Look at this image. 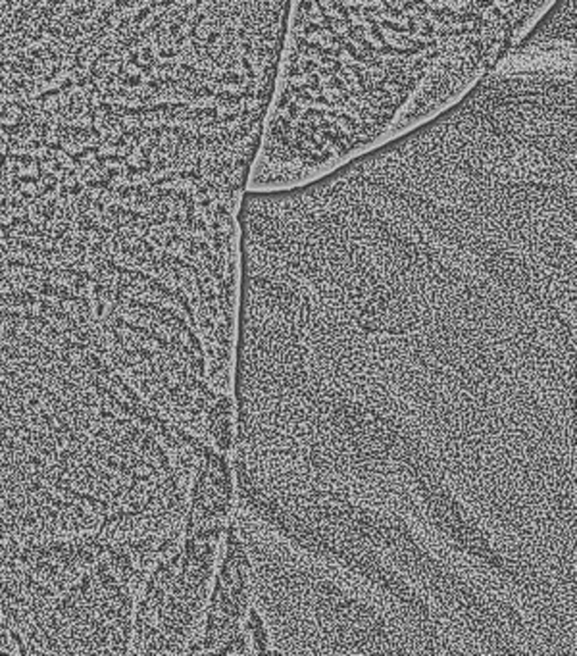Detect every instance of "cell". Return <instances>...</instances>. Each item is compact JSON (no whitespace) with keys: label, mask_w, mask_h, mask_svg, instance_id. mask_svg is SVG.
Segmentation results:
<instances>
[{"label":"cell","mask_w":577,"mask_h":656,"mask_svg":"<svg viewBox=\"0 0 577 656\" xmlns=\"http://www.w3.org/2000/svg\"><path fill=\"white\" fill-rule=\"evenodd\" d=\"M0 129L6 133V135H20L21 131H23V124L21 122H18V124H14V125H8V124H0Z\"/></svg>","instance_id":"cell-2"},{"label":"cell","mask_w":577,"mask_h":656,"mask_svg":"<svg viewBox=\"0 0 577 656\" xmlns=\"http://www.w3.org/2000/svg\"><path fill=\"white\" fill-rule=\"evenodd\" d=\"M31 56L35 58V60H39V62H46V58L42 56V52H41V50H37V48H33V50H31Z\"/></svg>","instance_id":"cell-5"},{"label":"cell","mask_w":577,"mask_h":656,"mask_svg":"<svg viewBox=\"0 0 577 656\" xmlns=\"http://www.w3.org/2000/svg\"><path fill=\"white\" fill-rule=\"evenodd\" d=\"M558 0H290L277 89L337 131L394 139L483 81Z\"/></svg>","instance_id":"cell-1"},{"label":"cell","mask_w":577,"mask_h":656,"mask_svg":"<svg viewBox=\"0 0 577 656\" xmlns=\"http://www.w3.org/2000/svg\"><path fill=\"white\" fill-rule=\"evenodd\" d=\"M20 181H23V183H37V177H27V175H21V177H18Z\"/></svg>","instance_id":"cell-6"},{"label":"cell","mask_w":577,"mask_h":656,"mask_svg":"<svg viewBox=\"0 0 577 656\" xmlns=\"http://www.w3.org/2000/svg\"><path fill=\"white\" fill-rule=\"evenodd\" d=\"M91 12V8L85 4V6H81V8H77V10H73L69 16H67V20H81L83 16H87Z\"/></svg>","instance_id":"cell-3"},{"label":"cell","mask_w":577,"mask_h":656,"mask_svg":"<svg viewBox=\"0 0 577 656\" xmlns=\"http://www.w3.org/2000/svg\"><path fill=\"white\" fill-rule=\"evenodd\" d=\"M58 94H62L60 87H58V89H50V91H44V93L37 94L35 98H37V100H46V98H52V96H58Z\"/></svg>","instance_id":"cell-4"}]
</instances>
